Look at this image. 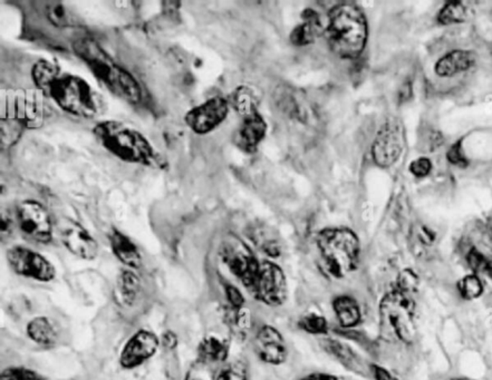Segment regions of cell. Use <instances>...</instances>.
I'll list each match as a JSON object with an SVG mask.
<instances>
[{"label": "cell", "mask_w": 492, "mask_h": 380, "mask_svg": "<svg viewBox=\"0 0 492 380\" xmlns=\"http://www.w3.org/2000/svg\"><path fill=\"white\" fill-rule=\"evenodd\" d=\"M32 82L39 93L50 98L72 116L94 120L103 114L105 104L85 79L63 72L55 62L41 59L32 68Z\"/></svg>", "instance_id": "cell-1"}, {"label": "cell", "mask_w": 492, "mask_h": 380, "mask_svg": "<svg viewBox=\"0 0 492 380\" xmlns=\"http://www.w3.org/2000/svg\"><path fill=\"white\" fill-rule=\"evenodd\" d=\"M74 53L91 70L95 78L107 91L121 100L138 104L142 100V88L138 81L122 67L96 41L82 37L74 41Z\"/></svg>", "instance_id": "cell-2"}, {"label": "cell", "mask_w": 492, "mask_h": 380, "mask_svg": "<svg viewBox=\"0 0 492 380\" xmlns=\"http://www.w3.org/2000/svg\"><path fill=\"white\" fill-rule=\"evenodd\" d=\"M419 278L412 270H404L398 275L396 284L380 302V318L384 332L404 342L416 339V300L414 295Z\"/></svg>", "instance_id": "cell-3"}, {"label": "cell", "mask_w": 492, "mask_h": 380, "mask_svg": "<svg viewBox=\"0 0 492 380\" xmlns=\"http://www.w3.org/2000/svg\"><path fill=\"white\" fill-rule=\"evenodd\" d=\"M93 134L101 147L126 163L143 167H161L158 151L144 134L120 120H102L93 127Z\"/></svg>", "instance_id": "cell-4"}, {"label": "cell", "mask_w": 492, "mask_h": 380, "mask_svg": "<svg viewBox=\"0 0 492 380\" xmlns=\"http://www.w3.org/2000/svg\"><path fill=\"white\" fill-rule=\"evenodd\" d=\"M326 34L335 54L343 59H355L367 44L365 16L358 7L340 3L329 12Z\"/></svg>", "instance_id": "cell-5"}, {"label": "cell", "mask_w": 492, "mask_h": 380, "mask_svg": "<svg viewBox=\"0 0 492 380\" xmlns=\"http://www.w3.org/2000/svg\"><path fill=\"white\" fill-rule=\"evenodd\" d=\"M317 248L328 275L344 279L358 269L360 246L358 235L349 229H327L317 237Z\"/></svg>", "instance_id": "cell-6"}, {"label": "cell", "mask_w": 492, "mask_h": 380, "mask_svg": "<svg viewBox=\"0 0 492 380\" xmlns=\"http://www.w3.org/2000/svg\"><path fill=\"white\" fill-rule=\"evenodd\" d=\"M220 257L232 275L239 279L243 287L250 293L255 284L260 262L249 246L234 234H229L220 246Z\"/></svg>", "instance_id": "cell-7"}, {"label": "cell", "mask_w": 492, "mask_h": 380, "mask_svg": "<svg viewBox=\"0 0 492 380\" xmlns=\"http://www.w3.org/2000/svg\"><path fill=\"white\" fill-rule=\"evenodd\" d=\"M257 302L267 307L278 308L288 297L287 277L284 270L273 261H263L255 284L250 291Z\"/></svg>", "instance_id": "cell-8"}, {"label": "cell", "mask_w": 492, "mask_h": 380, "mask_svg": "<svg viewBox=\"0 0 492 380\" xmlns=\"http://www.w3.org/2000/svg\"><path fill=\"white\" fill-rule=\"evenodd\" d=\"M21 233L34 242L50 243L53 239V221L44 205L34 200H25L16 211Z\"/></svg>", "instance_id": "cell-9"}, {"label": "cell", "mask_w": 492, "mask_h": 380, "mask_svg": "<svg viewBox=\"0 0 492 380\" xmlns=\"http://www.w3.org/2000/svg\"><path fill=\"white\" fill-rule=\"evenodd\" d=\"M6 257L10 269L16 275L41 282H50L56 277V269L50 261L32 249L12 246L8 249Z\"/></svg>", "instance_id": "cell-10"}, {"label": "cell", "mask_w": 492, "mask_h": 380, "mask_svg": "<svg viewBox=\"0 0 492 380\" xmlns=\"http://www.w3.org/2000/svg\"><path fill=\"white\" fill-rule=\"evenodd\" d=\"M405 145L404 127L396 118L387 120L378 131L372 147L373 158L378 167H389L398 161Z\"/></svg>", "instance_id": "cell-11"}, {"label": "cell", "mask_w": 492, "mask_h": 380, "mask_svg": "<svg viewBox=\"0 0 492 380\" xmlns=\"http://www.w3.org/2000/svg\"><path fill=\"white\" fill-rule=\"evenodd\" d=\"M57 229L61 241L72 255L84 260H94L99 255V243L81 223L70 218H62Z\"/></svg>", "instance_id": "cell-12"}, {"label": "cell", "mask_w": 492, "mask_h": 380, "mask_svg": "<svg viewBox=\"0 0 492 380\" xmlns=\"http://www.w3.org/2000/svg\"><path fill=\"white\" fill-rule=\"evenodd\" d=\"M229 103L223 97H212L187 112L185 124L196 134H208L226 120Z\"/></svg>", "instance_id": "cell-13"}, {"label": "cell", "mask_w": 492, "mask_h": 380, "mask_svg": "<svg viewBox=\"0 0 492 380\" xmlns=\"http://www.w3.org/2000/svg\"><path fill=\"white\" fill-rule=\"evenodd\" d=\"M252 346L256 356L267 365L280 366L287 360V344L280 331L274 326L263 325L258 328Z\"/></svg>", "instance_id": "cell-14"}, {"label": "cell", "mask_w": 492, "mask_h": 380, "mask_svg": "<svg viewBox=\"0 0 492 380\" xmlns=\"http://www.w3.org/2000/svg\"><path fill=\"white\" fill-rule=\"evenodd\" d=\"M160 346V340L151 331L140 330L126 342L121 352L120 363L123 368L133 369L153 357Z\"/></svg>", "instance_id": "cell-15"}, {"label": "cell", "mask_w": 492, "mask_h": 380, "mask_svg": "<svg viewBox=\"0 0 492 380\" xmlns=\"http://www.w3.org/2000/svg\"><path fill=\"white\" fill-rule=\"evenodd\" d=\"M320 347L328 356L336 360L347 372L363 374L367 370L360 355L343 340L326 337L320 340Z\"/></svg>", "instance_id": "cell-16"}, {"label": "cell", "mask_w": 492, "mask_h": 380, "mask_svg": "<svg viewBox=\"0 0 492 380\" xmlns=\"http://www.w3.org/2000/svg\"><path fill=\"white\" fill-rule=\"evenodd\" d=\"M267 125L259 113L243 118V123L234 135V143L243 152L254 153L266 134Z\"/></svg>", "instance_id": "cell-17"}, {"label": "cell", "mask_w": 492, "mask_h": 380, "mask_svg": "<svg viewBox=\"0 0 492 380\" xmlns=\"http://www.w3.org/2000/svg\"><path fill=\"white\" fill-rule=\"evenodd\" d=\"M331 308L337 324L344 331H351L362 322V309L353 295H336L331 302Z\"/></svg>", "instance_id": "cell-18"}, {"label": "cell", "mask_w": 492, "mask_h": 380, "mask_svg": "<svg viewBox=\"0 0 492 380\" xmlns=\"http://www.w3.org/2000/svg\"><path fill=\"white\" fill-rule=\"evenodd\" d=\"M110 244L115 257L131 269H139L142 266V255L138 246L127 235L117 229H112L109 234Z\"/></svg>", "instance_id": "cell-19"}, {"label": "cell", "mask_w": 492, "mask_h": 380, "mask_svg": "<svg viewBox=\"0 0 492 380\" xmlns=\"http://www.w3.org/2000/svg\"><path fill=\"white\" fill-rule=\"evenodd\" d=\"M304 23L297 26L290 34V41L297 46H306L320 37L324 32L320 15L314 9L303 12Z\"/></svg>", "instance_id": "cell-20"}, {"label": "cell", "mask_w": 492, "mask_h": 380, "mask_svg": "<svg viewBox=\"0 0 492 380\" xmlns=\"http://www.w3.org/2000/svg\"><path fill=\"white\" fill-rule=\"evenodd\" d=\"M229 344L217 336H207L198 345V360L207 365L223 363L229 357Z\"/></svg>", "instance_id": "cell-21"}, {"label": "cell", "mask_w": 492, "mask_h": 380, "mask_svg": "<svg viewBox=\"0 0 492 380\" xmlns=\"http://www.w3.org/2000/svg\"><path fill=\"white\" fill-rule=\"evenodd\" d=\"M475 64V57L464 50H455L443 56L435 65V73L441 77H451L466 72Z\"/></svg>", "instance_id": "cell-22"}, {"label": "cell", "mask_w": 492, "mask_h": 380, "mask_svg": "<svg viewBox=\"0 0 492 380\" xmlns=\"http://www.w3.org/2000/svg\"><path fill=\"white\" fill-rule=\"evenodd\" d=\"M223 318L234 337H237L238 339H246L252 328V313L246 307L232 308L228 306Z\"/></svg>", "instance_id": "cell-23"}, {"label": "cell", "mask_w": 492, "mask_h": 380, "mask_svg": "<svg viewBox=\"0 0 492 380\" xmlns=\"http://www.w3.org/2000/svg\"><path fill=\"white\" fill-rule=\"evenodd\" d=\"M27 335L32 341L43 347L55 345L57 339L55 328L46 317H36L27 325Z\"/></svg>", "instance_id": "cell-24"}, {"label": "cell", "mask_w": 492, "mask_h": 380, "mask_svg": "<svg viewBox=\"0 0 492 380\" xmlns=\"http://www.w3.org/2000/svg\"><path fill=\"white\" fill-rule=\"evenodd\" d=\"M258 104L259 101L255 91L248 86L236 88V91L232 93V105L243 118L257 114Z\"/></svg>", "instance_id": "cell-25"}, {"label": "cell", "mask_w": 492, "mask_h": 380, "mask_svg": "<svg viewBox=\"0 0 492 380\" xmlns=\"http://www.w3.org/2000/svg\"><path fill=\"white\" fill-rule=\"evenodd\" d=\"M141 289V280L134 272L125 270L117 279V291L121 300L126 306H131L135 302Z\"/></svg>", "instance_id": "cell-26"}, {"label": "cell", "mask_w": 492, "mask_h": 380, "mask_svg": "<svg viewBox=\"0 0 492 380\" xmlns=\"http://www.w3.org/2000/svg\"><path fill=\"white\" fill-rule=\"evenodd\" d=\"M297 328L305 334L311 336H327L329 334V324L322 315L316 313H306L297 321Z\"/></svg>", "instance_id": "cell-27"}, {"label": "cell", "mask_w": 492, "mask_h": 380, "mask_svg": "<svg viewBox=\"0 0 492 380\" xmlns=\"http://www.w3.org/2000/svg\"><path fill=\"white\" fill-rule=\"evenodd\" d=\"M470 16L471 12L466 3H449L440 12L438 19L442 25H452V23H463Z\"/></svg>", "instance_id": "cell-28"}, {"label": "cell", "mask_w": 492, "mask_h": 380, "mask_svg": "<svg viewBox=\"0 0 492 380\" xmlns=\"http://www.w3.org/2000/svg\"><path fill=\"white\" fill-rule=\"evenodd\" d=\"M47 19L57 28H68L75 25L72 12L61 3H50L46 6Z\"/></svg>", "instance_id": "cell-29"}, {"label": "cell", "mask_w": 492, "mask_h": 380, "mask_svg": "<svg viewBox=\"0 0 492 380\" xmlns=\"http://www.w3.org/2000/svg\"><path fill=\"white\" fill-rule=\"evenodd\" d=\"M255 243L261 251L270 257H278L281 253L280 243L275 237L274 232L266 230L259 232L255 237Z\"/></svg>", "instance_id": "cell-30"}, {"label": "cell", "mask_w": 492, "mask_h": 380, "mask_svg": "<svg viewBox=\"0 0 492 380\" xmlns=\"http://www.w3.org/2000/svg\"><path fill=\"white\" fill-rule=\"evenodd\" d=\"M459 289H460L463 298L469 299V300L480 297L481 293L484 291L480 279L473 275H467L466 278H463L459 284Z\"/></svg>", "instance_id": "cell-31"}, {"label": "cell", "mask_w": 492, "mask_h": 380, "mask_svg": "<svg viewBox=\"0 0 492 380\" xmlns=\"http://www.w3.org/2000/svg\"><path fill=\"white\" fill-rule=\"evenodd\" d=\"M216 377L217 374L214 372V366L196 360L187 372L185 380H216Z\"/></svg>", "instance_id": "cell-32"}, {"label": "cell", "mask_w": 492, "mask_h": 380, "mask_svg": "<svg viewBox=\"0 0 492 380\" xmlns=\"http://www.w3.org/2000/svg\"><path fill=\"white\" fill-rule=\"evenodd\" d=\"M0 380H45L41 374L34 372L32 369L14 367V368L5 369Z\"/></svg>", "instance_id": "cell-33"}, {"label": "cell", "mask_w": 492, "mask_h": 380, "mask_svg": "<svg viewBox=\"0 0 492 380\" xmlns=\"http://www.w3.org/2000/svg\"><path fill=\"white\" fill-rule=\"evenodd\" d=\"M216 380H249L246 366L241 363H234L223 368L217 374Z\"/></svg>", "instance_id": "cell-34"}, {"label": "cell", "mask_w": 492, "mask_h": 380, "mask_svg": "<svg viewBox=\"0 0 492 380\" xmlns=\"http://www.w3.org/2000/svg\"><path fill=\"white\" fill-rule=\"evenodd\" d=\"M225 293L226 298L228 300L229 307L232 308H243L246 307V300L243 297V293L237 287H234L232 284H226L225 287Z\"/></svg>", "instance_id": "cell-35"}, {"label": "cell", "mask_w": 492, "mask_h": 380, "mask_svg": "<svg viewBox=\"0 0 492 380\" xmlns=\"http://www.w3.org/2000/svg\"><path fill=\"white\" fill-rule=\"evenodd\" d=\"M432 170V164L427 158H420L414 160L410 165V171L416 178H424Z\"/></svg>", "instance_id": "cell-36"}, {"label": "cell", "mask_w": 492, "mask_h": 380, "mask_svg": "<svg viewBox=\"0 0 492 380\" xmlns=\"http://www.w3.org/2000/svg\"><path fill=\"white\" fill-rule=\"evenodd\" d=\"M469 264L477 272H484L490 269V264L484 255L477 251H472L468 257Z\"/></svg>", "instance_id": "cell-37"}, {"label": "cell", "mask_w": 492, "mask_h": 380, "mask_svg": "<svg viewBox=\"0 0 492 380\" xmlns=\"http://www.w3.org/2000/svg\"><path fill=\"white\" fill-rule=\"evenodd\" d=\"M447 158H448L449 161L451 162L454 165H457V167H466L467 165L466 156L463 154L460 144L453 145L449 151Z\"/></svg>", "instance_id": "cell-38"}, {"label": "cell", "mask_w": 492, "mask_h": 380, "mask_svg": "<svg viewBox=\"0 0 492 380\" xmlns=\"http://www.w3.org/2000/svg\"><path fill=\"white\" fill-rule=\"evenodd\" d=\"M369 372L375 380H398L387 369L384 368L382 366L375 365V363L369 366Z\"/></svg>", "instance_id": "cell-39"}, {"label": "cell", "mask_w": 492, "mask_h": 380, "mask_svg": "<svg viewBox=\"0 0 492 380\" xmlns=\"http://www.w3.org/2000/svg\"><path fill=\"white\" fill-rule=\"evenodd\" d=\"M299 380H340V378L335 374H328V372H311V374H306L304 377Z\"/></svg>", "instance_id": "cell-40"}, {"label": "cell", "mask_w": 492, "mask_h": 380, "mask_svg": "<svg viewBox=\"0 0 492 380\" xmlns=\"http://www.w3.org/2000/svg\"><path fill=\"white\" fill-rule=\"evenodd\" d=\"M162 344H163L164 347H167V349L176 348L178 346V337L176 334H173L171 331H167L163 335V338H162Z\"/></svg>", "instance_id": "cell-41"}, {"label": "cell", "mask_w": 492, "mask_h": 380, "mask_svg": "<svg viewBox=\"0 0 492 380\" xmlns=\"http://www.w3.org/2000/svg\"><path fill=\"white\" fill-rule=\"evenodd\" d=\"M12 219L3 213V219H1V235H3V239H6L9 234L12 233Z\"/></svg>", "instance_id": "cell-42"}, {"label": "cell", "mask_w": 492, "mask_h": 380, "mask_svg": "<svg viewBox=\"0 0 492 380\" xmlns=\"http://www.w3.org/2000/svg\"><path fill=\"white\" fill-rule=\"evenodd\" d=\"M452 380H467V379H452Z\"/></svg>", "instance_id": "cell-43"}]
</instances>
